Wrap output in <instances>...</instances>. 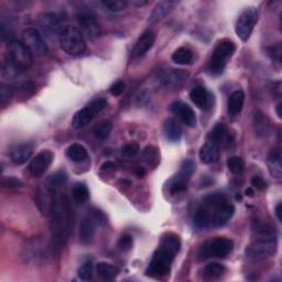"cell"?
Returning <instances> with one entry per match:
<instances>
[{"mask_svg":"<svg viewBox=\"0 0 282 282\" xmlns=\"http://www.w3.org/2000/svg\"><path fill=\"white\" fill-rule=\"evenodd\" d=\"M50 228L58 242L66 240L72 227V207L66 196L53 198L50 208Z\"/></svg>","mask_w":282,"mask_h":282,"instance_id":"1","label":"cell"},{"mask_svg":"<svg viewBox=\"0 0 282 282\" xmlns=\"http://www.w3.org/2000/svg\"><path fill=\"white\" fill-rule=\"evenodd\" d=\"M226 198L222 194H209L203 200L194 216V224L198 228H206L213 223L217 209L226 204Z\"/></svg>","mask_w":282,"mask_h":282,"instance_id":"2","label":"cell"},{"mask_svg":"<svg viewBox=\"0 0 282 282\" xmlns=\"http://www.w3.org/2000/svg\"><path fill=\"white\" fill-rule=\"evenodd\" d=\"M235 43L229 40H222L215 47L211 61L208 63L209 73L214 76L220 75L224 72L227 61L235 53Z\"/></svg>","mask_w":282,"mask_h":282,"instance_id":"3","label":"cell"},{"mask_svg":"<svg viewBox=\"0 0 282 282\" xmlns=\"http://www.w3.org/2000/svg\"><path fill=\"white\" fill-rule=\"evenodd\" d=\"M234 249V242L225 237H216L212 240L204 242L198 250L197 257L200 260L208 258H225Z\"/></svg>","mask_w":282,"mask_h":282,"instance_id":"4","label":"cell"},{"mask_svg":"<svg viewBox=\"0 0 282 282\" xmlns=\"http://www.w3.org/2000/svg\"><path fill=\"white\" fill-rule=\"evenodd\" d=\"M60 46L70 55H79L85 51L86 42L80 29L75 27H66L61 31Z\"/></svg>","mask_w":282,"mask_h":282,"instance_id":"5","label":"cell"},{"mask_svg":"<svg viewBox=\"0 0 282 282\" xmlns=\"http://www.w3.org/2000/svg\"><path fill=\"white\" fill-rule=\"evenodd\" d=\"M175 256L174 252L160 246L154 252L152 260L146 270L147 275L153 278H162L168 275L171 270V263L174 260Z\"/></svg>","mask_w":282,"mask_h":282,"instance_id":"6","label":"cell"},{"mask_svg":"<svg viewBox=\"0 0 282 282\" xmlns=\"http://www.w3.org/2000/svg\"><path fill=\"white\" fill-rule=\"evenodd\" d=\"M6 60L15 65L20 72L28 70L32 64V53L24 43L18 40H11L7 44Z\"/></svg>","mask_w":282,"mask_h":282,"instance_id":"7","label":"cell"},{"mask_svg":"<svg viewBox=\"0 0 282 282\" xmlns=\"http://www.w3.org/2000/svg\"><path fill=\"white\" fill-rule=\"evenodd\" d=\"M277 251V241L275 238H260L247 246L245 256L252 262L266 260L272 257Z\"/></svg>","mask_w":282,"mask_h":282,"instance_id":"8","label":"cell"},{"mask_svg":"<svg viewBox=\"0 0 282 282\" xmlns=\"http://www.w3.org/2000/svg\"><path fill=\"white\" fill-rule=\"evenodd\" d=\"M106 105L107 101L105 98H97L95 101L91 102L74 115L73 119H72V126L75 129L84 128V127L91 123L98 113H101L106 107Z\"/></svg>","mask_w":282,"mask_h":282,"instance_id":"9","label":"cell"},{"mask_svg":"<svg viewBox=\"0 0 282 282\" xmlns=\"http://www.w3.org/2000/svg\"><path fill=\"white\" fill-rule=\"evenodd\" d=\"M22 43L37 57H43L48 53V46L42 33L36 28H27L22 32Z\"/></svg>","mask_w":282,"mask_h":282,"instance_id":"10","label":"cell"},{"mask_svg":"<svg viewBox=\"0 0 282 282\" xmlns=\"http://www.w3.org/2000/svg\"><path fill=\"white\" fill-rule=\"evenodd\" d=\"M258 21V13L253 8H248L242 11L236 24V35L241 41H247L250 38Z\"/></svg>","mask_w":282,"mask_h":282,"instance_id":"11","label":"cell"},{"mask_svg":"<svg viewBox=\"0 0 282 282\" xmlns=\"http://www.w3.org/2000/svg\"><path fill=\"white\" fill-rule=\"evenodd\" d=\"M77 24L80 26V31L82 35L86 37L88 40L95 41L96 39L101 37V27L97 24L94 16L91 11H80L76 15Z\"/></svg>","mask_w":282,"mask_h":282,"instance_id":"12","label":"cell"},{"mask_svg":"<svg viewBox=\"0 0 282 282\" xmlns=\"http://www.w3.org/2000/svg\"><path fill=\"white\" fill-rule=\"evenodd\" d=\"M54 160V153L44 150L39 152L37 156L31 160L29 164V172L32 176H41L47 172L50 165L52 164Z\"/></svg>","mask_w":282,"mask_h":282,"instance_id":"13","label":"cell"},{"mask_svg":"<svg viewBox=\"0 0 282 282\" xmlns=\"http://www.w3.org/2000/svg\"><path fill=\"white\" fill-rule=\"evenodd\" d=\"M38 24L39 27H40L42 36L44 35V37L51 39V40L57 37L60 38L61 35L60 21L55 15L51 13L42 14L40 17H39Z\"/></svg>","mask_w":282,"mask_h":282,"instance_id":"14","label":"cell"},{"mask_svg":"<svg viewBox=\"0 0 282 282\" xmlns=\"http://www.w3.org/2000/svg\"><path fill=\"white\" fill-rule=\"evenodd\" d=\"M154 41H156V35L153 31L147 30L143 32L132 49V57L140 58L145 55L153 47Z\"/></svg>","mask_w":282,"mask_h":282,"instance_id":"15","label":"cell"},{"mask_svg":"<svg viewBox=\"0 0 282 282\" xmlns=\"http://www.w3.org/2000/svg\"><path fill=\"white\" fill-rule=\"evenodd\" d=\"M172 112L175 114L182 123L185 124L187 127H194L196 124V116L194 110H193L189 105L182 102H176L172 106Z\"/></svg>","mask_w":282,"mask_h":282,"instance_id":"16","label":"cell"},{"mask_svg":"<svg viewBox=\"0 0 282 282\" xmlns=\"http://www.w3.org/2000/svg\"><path fill=\"white\" fill-rule=\"evenodd\" d=\"M253 130H255V134L260 137V138H267L271 135L272 131V126L271 121L269 120L266 115H263L262 113L258 112L253 116Z\"/></svg>","mask_w":282,"mask_h":282,"instance_id":"17","label":"cell"},{"mask_svg":"<svg viewBox=\"0 0 282 282\" xmlns=\"http://www.w3.org/2000/svg\"><path fill=\"white\" fill-rule=\"evenodd\" d=\"M33 148L30 143H19L10 151V159L15 164H24L32 156Z\"/></svg>","mask_w":282,"mask_h":282,"instance_id":"18","label":"cell"},{"mask_svg":"<svg viewBox=\"0 0 282 282\" xmlns=\"http://www.w3.org/2000/svg\"><path fill=\"white\" fill-rule=\"evenodd\" d=\"M94 235H95V225H94L93 219L91 217H84L80 224L79 237L80 241L83 245L91 244Z\"/></svg>","mask_w":282,"mask_h":282,"instance_id":"19","label":"cell"},{"mask_svg":"<svg viewBox=\"0 0 282 282\" xmlns=\"http://www.w3.org/2000/svg\"><path fill=\"white\" fill-rule=\"evenodd\" d=\"M175 5L176 2H173V0H164V2L157 4L156 7L153 8L150 17H149V21L151 24H154V22H158L163 19L165 16L171 13V10L173 9Z\"/></svg>","mask_w":282,"mask_h":282,"instance_id":"20","label":"cell"},{"mask_svg":"<svg viewBox=\"0 0 282 282\" xmlns=\"http://www.w3.org/2000/svg\"><path fill=\"white\" fill-rule=\"evenodd\" d=\"M234 212L235 207L231 205V204H224V205L220 206L217 209V212L215 213L212 225L214 227H222V226H224L231 218V216L234 215Z\"/></svg>","mask_w":282,"mask_h":282,"instance_id":"21","label":"cell"},{"mask_svg":"<svg viewBox=\"0 0 282 282\" xmlns=\"http://www.w3.org/2000/svg\"><path fill=\"white\" fill-rule=\"evenodd\" d=\"M218 154H219L218 146L209 141H207L205 145L202 146V148L200 149V152H198L201 161L205 164H211L214 163L215 161H217Z\"/></svg>","mask_w":282,"mask_h":282,"instance_id":"22","label":"cell"},{"mask_svg":"<svg viewBox=\"0 0 282 282\" xmlns=\"http://www.w3.org/2000/svg\"><path fill=\"white\" fill-rule=\"evenodd\" d=\"M244 102H245V94L242 91H236L234 92L228 98V113L230 116H236L238 115L242 106H244Z\"/></svg>","mask_w":282,"mask_h":282,"instance_id":"23","label":"cell"},{"mask_svg":"<svg viewBox=\"0 0 282 282\" xmlns=\"http://www.w3.org/2000/svg\"><path fill=\"white\" fill-rule=\"evenodd\" d=\"M163 131L165 137H167V139H169L170 141L176 142L182 138V128L172 118L165 120V123L163 125Z\"/></svg>","mask_w":282,"mask_h":282,"instance_id":"24","label":"cell"},{"mask_svg":"<svg viewBox=\"0 0 282 282\" xmlns=\"http://www.w3.org/2000/svg\"><path fill=\"white\" fill-rule=\"evenodd\" d=\"M191 101L194 103L197 107L206 108L208 105V93L205 87L196 86L190 92Z\"/></svg>","mask_w":282,"mask_h":282,"instance_id":"25","label":"cell"},{"mask_svg":"<svg viewBox=\"0 0 282 282\" xmlns=\"http://www.w3.org/2000/svg\"><path fill=\"white\" fill-rule=\"evenodd\" d=\"M268 165L270 172L275 179L280 180L282 175V162H281V153L278 150H272L268 156Z\"/></svg>","mask_w":282,"mask_h":282,"instance_id":"26","label":"cell"},{"mask_svg":"<svg viewBox=\"0 0 282 282\" xmlns=\"http://www.w3.org/2000/svg\"><path fill=\"white\" fill-rule=\"evenodd\" d=\"M226 272V267L219 262H211L202 269V275L205 279H217Z\"/></svg>","mask_w":282,"mask_h":282,"instance_id":"27","label":"cell"},{"mask_svg":"<svg viewBox=\"0 0 282 282\" xmlns=\"http://www.w3.org/2000/svg\"><path fill=\"white\" fill-rule=\"evenodd\" d=\"M66 157L73 162H82L87 159V150L80 143H74L66 150Z\"/></svg>","mask_w":282,"mask_h":282,"instance_id":"28","label":"cell"},{"mask_svg":"<svg viewBox=\"0 0 282 282\" xmlns=\"http://www.w3.org/2000/svg\"><path fill=\"white\" fill-rule=\"evenodd\" d=\"M113 130V123L110 120H102L97 123L93 128V134L99 140H104L110 135Z\"/></svg>","mask_w":282,"mask_h":282,"instance_id":"29","label":"cell"},{"mask_svg":"<svg viewBox=\"0 0 282 282\" xmlns=\"http://www.w3.org/2000/svg\"><path fill=\"white\" fill-rule=\"evenodd\" d=\"M193 60V53L189 48L182 47L179 48L174 53L172 54V61L176 64L180 65H187L192 62Z\"/></svg>","mask_w":282,"mask_h":282,"instance_id":"30","label":"cell"},{"mask_svg":"<svg viewBox=\"0 0 282 282\" xmlns=\"http://www.w3.org/2000/svg\"><path fill=\"white\" fill-rule=\"evenodd\" d=\"M96 271L99 277H102L105 280H112L118 273V269L114 267L112 263L108 262H98L96 266Z\"/></svg>","mask_w":282,"mask_h":282,"instance_id":"31","label":"cell"},{"mask_svg":"<svg viewBox=\"0 0 282 282\" xmlns=\"http://www.w3.org/2000/svg\"><path fill=\"white\" fill-rule=\"evenodd\" d=\"M226 135H227V130H226L225 125L223 123H218L211 131H209V134L207 136V141L213 142L215 145L218 146L219 142L225 140Z\"/></svg>","mask_w":282,"mask_h":282,"instance_id":"32","label":"cell"},{"mask_svg":"<svg viewBox=\"0 0 282 282\" xmlns=\"http://www.w3.org/2000/svg\"><path fill=\"white\" fill-rule=\"evenodd\" d=\"M72 198L77 204H84L90 198V191L84 184H76L72 190Z\"/></svg>","mask_w":282,"mask_h":282,"instance_id":"33","label":"cell"},{"mask_svg":"<svg viewBox=\"0 0 282 282\" xmlns=\"http://www.w3.org/2000/svg\"><path fill=\"white\" fill-rule=\"evenodd\" d=\"M184 74L182 73L181 70H171V72L165 73L162 77V82L164 83L165 86H174L178 85L180 82L183 81Z\"/></svg>","mask_w":282,"mask_h":282,"instance_id":"34","label":"cell"},{"mask_svg":"<svg viewBox=\"0 0 282 282\" xmlns=\"http://www.w3.org/2000/svg\"><path fill=\"white\" fill-rule=\"evenodd\" d=\"M193 172H194V163H193L191 160H185V161L182 163L180 172L175 176V179L187 183V181L190 180Z\"/></svg>","mask_w":282,"mask_h":282,"instance_id":"35","label":"cell"},{"mask_svg":"<svg viewBox=\"0 0 282 282\" xmlns=\"http://www.w3.org/2000/svg\"><path fill=\"white\" fill-rule=\"evenodd\" d=\"M255 231L261 238H275V231L272 226L266 223H257Z\"/></svg>","mask_w":282,"mask_h":282,"instance_id":"36","label":"cell"},{"mask_svg":"<svg viewBox=\"0 0 282 282\" xmlns=\"http://www.w3.org/2000/svg\"><path fill=\"white\" fill-rule=\"evenodd\" d=\"M227 168L233 174H240L245 169V162L240 157H231L227 160Z\"/></svg>","mask_w":282,"mask_h":282,"instance_id":"37","label":"cell"},{"mask_svg":"<svg viewBox=\"0 0 282 282\" xmlns=\"http://www.w3.org/2000/svg\"><path fill=\"white\" fill-rule=\"evenodd\" d=\"M66 181V174L63 171H59L55 174L51 175L47 181V186H49L50 189L52 190H57L59 186L63 185Z\"/></svg>","mask_w":282,"mask_h":282,"instance_id":"38","label":"cell"},{"mask_svg":"<svg viewBox=\"0 0 282 282\" xmlns=\"http://www.w3.org/2000/svg\"><path fill=\"white\" fill-rule=\"evenodd\" d=\"M105 8L113 13H119L123 11L127 7V2L126 0H103L101 3Z\"/></svg>","mask_w":282,"mask_h":282,"instance_id":"39","label":"cell"},{"mask_svg":"<svg viewBox=\"0 0 282 282\" xmlns=\"http://www.w3.org/2000/svg\"><path fill=\"white\" fill-rule=\"evenodd\" d=\"M13 95H14L13 88L4 84L0 86V104H2V106H6V105L11 101Z\"/></svg>","mask_w":282,"mask_h":282,"instance_id":"40","label":"cell"},{"mask_svg":"<svg viewBox=\"0 0 282 282\" xmlns=\"http://www.w3.org/2000/svg\"><path fill=\"white\" fill-rule=\"evenodd\" d=\"M93 264L92 262H85L84 264H82L80 267L79 271H77V274H79L80 279L82 280H90L93 277Z\"/></svg>","mask_w":282,"mask_h":282,"instance_id":"41","label":"cell"},{"mask_svg":"<svg viewBox=\"0 0 282 282\" xmlns=\"http://www.w3.org/2000/svg\"><path fill=\"white\" fill-rule=\"evenodd\" d=\"M139 150H140L139 145L136 142H131L123 148L121 153H123V156L126 158H135L137 154L139 153Z\"/></svg>","mask_w":282,"mask_h":282,"instance_id":"42","label":"cell"},{"mask_svg":"<svg viewBox=\"0 0 282 282\" xmlns=\"http://www.w3.org/2000/svg\"><path fill=\"white\" fill-rule=\"evenodd\" d=\"M186 187H187V183L174 178L172 181H171L169 189H170V192L172 193L173 195H175V194H179V193L184 192L186 190Z\"/></svg>","mask_w":282,"mask_h":282,"instance_id":"43","label":"cell"},{"mask_svg":"<svg viewBox=\"0 0 282 282\" xmlns=\"http://www.w3.org/2000/svg\"><path fill=\"white\" fill-rule=\"evenodd\" d=\"M22 185H24L22 181L15 178V176H10V178L3 180V186L7 187V189H17V187H21Z\"/></svg>","mask_w":282,"mask_h":282,"instance_id":"44","label":"cell"},{"mask_svg":"<svg viewBox=\"0 0 282 282\" xmlns=\"http://www.w3.org/2000/svg\"><path fill=\"white\" fill-rule=\"evenodd\" d=\"M132 245H134V240L130 235H124L118 241V247L121 250H129L131 249Z\"/></svg>","mask_w":282,"mask_h":282,"instance_id":"45","label":"cell"},{"mask_svg":"<svg viewBox=\"0 0 282 282\" xmlns=\"http://www.w3.org/2000/svg\"><path fill=\"white\" fill-rule=\"evenodd\" d=\"M143 157H145V159L149 162H151L152 160H157L158 159V149L152 146H148L147 148H145V150H143Z\"/></svg>","mask_w":282,"mask_h":282,"instance_id":"46","label":"cell"},{"mask_svg":"<svg viewBox=\"0 0 282 282\" xmlns=\"http://www.w3.org/2000/svg\"><path fill=\"white\" fill-rule=\"evenodd\" d=\"M125 87H126L125 83L118 81V82H116L115 84L110 86V93H112V95H114V96H119L124 93Z\"/></svg>","mask_w":282,"mask_h":282,"instance_id":"47","label":"cell"},{"mask_svg":"<svg viewBox=\"0 0 282 282\" xmlns=\"http://www.w3.org/2000/svg\"><path fill=\"white\" fill-rule=\"evenodd\" d=\"M251 185H252V187H255V189L260 190V191L266 189V182H264V180L261 178V176H258V175H255L251 179Z\"/></svg>","mask_w":282,"mask_h":282,"instance_id":"48","label":"cell"},{"mask_svg":"<svg viewBox=\"0 0 282 282\" xmlns=\"http://www.w3.org/2000/svg\"><path fill=\"white\" fill-rule=\"evenodd\" d=\"M115 170H116V165L113 162L106 161L102 164V171H104V172H113Z\"/></svg>","mask_w":282,"mask_h":282,"instance_id":"49","label":"cell"},{"mask_svg":"<svg viewBox=\"0 0 282 282\" xmlns=\"http://www.w3.org/2000/svg\"><path fill=\"white\" fill-rule=\"evenodd\" d=\"M281 208H282V204L279 203L278 205L275 206V216H277L279 222H281V220H282V217H281Z\"/></svg>","mask_w":282,"mask_h":282,"instance_id":"50","label":"cell"},{"mask_svg":"<svg viewBox=\"0 0 282 282\" xmlns=\"http://www.w3.org/2000/svg\"><path fill=\"white\" fill-rule=\"evenodd\" d=\"M145 174H146L145 169H143V168H137L136 175L138 176V178H143V176H145Z\"/></svg>","mask_w":282,"mask_h":282,"instance_id":"51","label":"cell"},{"mask_svg":"<svg viewBox=\"0 0 282 282\" xmlns=\"http://www.w3.org/2000/svg\"><path fill=\"white\" fill-rule=\"evenodd\" d=\"M246 193V195L247 196H253V194H255V192H253V189H251V187H248V189L245 191Z\"/></svg>","mask_w":282,"mask_h":282,"instance_id":"52","label":"cell"},{"mask_svg":"<svg viewBox=\"0 0 282 282\" xmlns=\"http://www.w3.org/2000/svg\"><path fill=\"white\" fill-rule=\"evenodd\" d=\"M281 108H282V104H281V103H279V104L277 105V115H278V117H279V118H282Z\"/></svg>","mask_w":282,"mask_h":282,"instance_id":"53","label":"cell"},{"mask_svg":"<svg viewBox=\"0 0 282 282\" xmlns=\"http://www.w3.org/2000/svg\"><path fill=\"white\" fill-rule=\"evenodd\" d=\"M148 3L147 2H132V5H135V6H138V7H141V6H145V5H147Z\"/></svg>","mask_w":282,"mask_h":282,"instance_id":"54","label":"cell"}]
</instances>
